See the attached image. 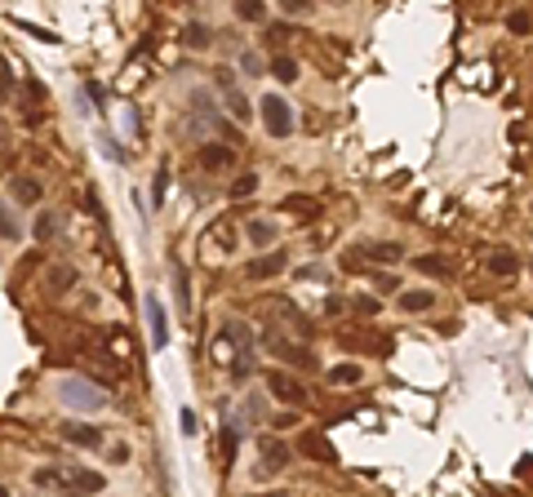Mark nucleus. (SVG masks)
<instances>
[{
    "instance_id": "20e7f679",
    "label": "nucleus",
    "mask_w": 533,
    "mask_h": 497,
    "mask_svg": "<svg viewBox=\"0 0 533 497\" xmlns=\"http://www.w3.org/2000/svg\"><path fill=\"white\" fill-rule=\"evenodd\" d=\"M262 342H266V351H271V355L289 360V365H298V369H316V355H311L307 346H294V342H285L280 333H266Z\"/></svg>"
},
{
    "instance_id": "c756f323",
    "label": "nucleus",
    "mask_w": 533,
    "mask_h": 497,
    "mask_svg": "<svg viewBox=\"0 0 533 497\" xmlns=\"http://www.w3.org/2000/svg\"><path fill=\"white\" fill-rule=\"evenodd\" d=\"M506 27H511L516 36H529V31H533V18L525 14V9H520V14H511V18H506Z\"/></svg>"
},
{
    "instance_id": "37998d69",
    "label": "nucleus",
    "mask_w": 533,
    "mask_h": 497,
    "mask_svg": "<svg viewBox=\"0 0 533 497\" xmlns=\"http://www.w3.org/2000/svg\"><path fill=\"white\" fill-rule=\"evenodd\" d=\"M0 497H9V489H5V484H0Z\"/></svg>"
},
{
    "instance_id": "e433bc0d",
    "label": "nucleus",
    "mask_w": 533,
    "mask_h": 497,
    "mask_svg": "<svg viewBox=\"0 0 533 497\" xmlns=\"http://www.w3.org/2000/svg\"><path fill=\"white\" fill-rule=\"evenodd\" d=\"M223 448H227V457H236V448H240V431H236V427H227V435H223Z\"/></svg>"
},
{
    "instance_id": "a211bd4d",
    "label": "nucleus",
    "mask_w": 533,
    "mask_h": 497,
    "mask_svg": "<svg viewBox=\"0 0 533 497\" xmlns=\"http://www.w3.org/2000/svg\"><path fill=\"white\" fill-rule=\"evenodd\" d=\"M67 480H71V489H76V493H98L107 484L98 471H71V466H67Z\"/></svg>"
},
{
    "instance_id": "a878e982",
    "label": "nucleus",
    "mask_w": 533,
    "mask_h": 497,
    "mask_svg": "<svg viewBox=\"0 0 533 497\" xmlns=\"http://www.w3.org/2000/svg\"><path fill=\"white\" fill-rule=\"evenodd\" d=\"M249 240L266 249V245L276 240V222H262V217H253V222H249Z\"/></svg>"
},
{
    "instance_id": "ddd939ff",
    "label": "nucleus",
    "mask_w": 533,
    "mask_h": 497,
    "mask_svg": "<svg viewBox=\"0 0 533 497\" xmlns=\"http://www.w3.org/2000/svg\"><path fill=\"white\" fill-rule=\"evenodd\" d=\"M196 160H200V169L218 174V169H227V165H232V147H223V142H204V147L196 151Z\"/></svg>"
},
{
    "instance_id": "39448f33",
    "label": "nucleus",
    "mask_w": 533,
    "mask_h": 497,
    "mask_svg": "<svg viewBox=\"0 0 533 497\" xmlns=\"http://www.w3.org/2000/svg\"><path fill=\"white\" fill-rule=\"evenodd\" d=\"M227 346H232V360L236 355H253V333H249V324H223V333H218V351L227 355Z\"/></svg>"
},
{
    "instance_id": "aec40b11",
    "label": "nucleus",
    "mask_w": 533,
    "mask_h": 497,
    "mask_svg": "<svg viewBox=\"0 0 533 497\" xmlns=\"http://www.w3.org/2000/svg\"><path fill=\"white\" fill-rule=\"evenodd\" d=\"M435 293L431 289H414V293H400V311H431Z\"/></svg>"
},
{
    "instance_id": "c03bdc74",
    "label": "nucleus",
    "mask_w": 533,
    "mask_h": 497,
    "mask_svg": "<svg viewBox=\"0 0 533 497\" xmlns=\"http://www.w3.org/2000/svg\"><path fill=\"white\" fill-rule=\"evenodd\" d=\"M271 497H285V493H271Z\"/></svg>"
},
{
    "instance_id": "79ce46f5",
    "label": "nucleus",
    "mask_w": 533,
    "mask_h": 497,
    "mask_svg": "<svg viewBox=\"0 0 533 497\" xmlns=\"http://www.w3.org/2000/svg\"><path fill=\"white\" fill-rule=\"evenodd\" d=\"M103 147H107V155H112V160H125V151L116 147V138H103Z\"/></svg>"
},
{
    "instance_id": "f8f14e48",
    "label": "nucleus",
    "mask_w": 533,
    "mask_h": 497,
    "mask_svg": "<svg viewBox=\"0 0 533 497\" xmlns=\"http://www.w3.org/2000/svg\"><path fill=\"white\" fill-rule=\"evenodd\" d=\"M302 453H307V457H316V462L338 466V448H333L329 440H324L320 431H307V435H302Z\"/></svg>"
},
{
    "instance_id": "72a5a7b5",
    "label": "nucleus",
    "mask_w": 533,
    "mask_h": 497,
    "mask_svg": "<svg viewBox=\"0 0 533 497\" xmlns=\"http://www.w3.org/2000/svg\"><path fill=\"white\" fill-rule=\"evenodd\" d=\"M240 18H245V22H258V18H262V5H258V0H245V5H240Z\"/></svg>"
},
{
    "instance_id": "423d86ee",
    "label": "nucleus",
    "mask_w": 533,
    "mask_h": 497,
    "mask_svg": "<svg viewBox=\"0 0 533 497\" xmlns=\"http://www.w3.org/2000/svg\"><path fill=\"white\" fill-rule=\"evenodd\" d=\"M142 311H147L151 346H156V351H165V346H169V320H165V307H160V298H156V293H147V302H142Z\"/></svg>"
},
{
    "instance_id": "473e14b6",
    "label": "nucleus",
    "mask_w": 533,
    "mask_h": 497,
    "mask_svg": "<svg viewBox=\"0 0 533 497\" xmlns=\"http://www.w3.org/2000/svg\"><path fill=\"white\" fill-rule=\"evenodd\" d=\"M14 236H18V222H9L5 204H0V240H14Z\"/></svg>"
},
{
    "instance_id": "5701e85b",
    "label": "nucleus",
    "mask_w": 533,
    "mask_h": 497,
    "mask_svg": "<svg viewBox=\"0 0 533 497\" xmlns=\"http://www.w3.org/2000/svg\"><path fill=\"white\" fill-rule=\"evenodd\" d=\"M369 258H373V262H382V266H396L400 258H405V249L391 245V240H382V245H373V249H369Z\"/></svg>"
},
{
    "instance_id": "4c0bfd02",
    "label": "nucleus",
    "mask_w": 533,
    "mask_h": 497,
    "mask_svg": "<svg viewBox=\"0 0 533 497\" xmlns=\"http://www.w3.org/2000/svg\"><path fill=\"white\" fill-rule=\"evenodd\" d=\"M240 67H245L249 76H262V58L258 54H245V58H240Z\"/></svg>"
},
{
    "instance_id": "f257e3e1",
    "label": "nucleus",
    "mask_w": 533,
    "mask_h": 497,
    "mask_svg": "<svg viewBox=\"0 0 533 497\" xmlns=\"http://www.w3.org/2000/svg\"><path fill=\"white\" fill-rule=\"evenodd\" d=\"M58 395H63V404L84 408V413H93V408L107 404V395H103L89 378H63V382H58Z\"/></svg>"
},
{
    "instance_id": "58836bf2",
    "label": "nucleus",
    "mask_w": 533,
    "mask_h": 497,
    "mask_svg": "<svg viewBox=\"0 0 533 497\" xmlns=\"http://www.w3.org/2000/svg\"><path fill=\"white\" fill-rule=\"evenodd\" d=\"M356 311L360 315H378V298H356Z\"/></svg>"
},
{
    "instance_id": "4468645a",
    "label": "nucleus",
    "mask_w": 533,
    "mask_h": 497,
    "mask_svg": "<svg viewBox=\"0 0 533 497\" xmlns=\"http://www.w3.org/2000/svg\"><path fill=\"white\" fill-rule=\"evenodd\" d=\"M218 84H223V93H227V107H232V116L236 120H249L253 112H249V102H245V93L232 84V71H218Z\"/></svg>"
},
{
    "instance_id": "f3484780",
    "label": "nucleus",
    "mask_w": 533,
    "mask_h": 497,
    "mask_svg": "<svg viewBox=\"0 0 533 497\" xmlns=\"http://www.w3.org/2000/svg\"><path fill=\"white\" fill-rule=\"evenodd\" d=\"M9 187H14V200L18 204H40V196H45V187L36 183V178H14Z\"/></svg>"
},
{
    "instance_id": "2eb2a0df",
    "label": "nucleus",
    "mask_w": 533,
    "mask_h": 497,
    "mask_svg": "<svg viewBox=\"0 0 533 497\" xmlns=\"http://www.w3.org/2000/svg\"><path fill=\"white\" fill-rule=\"evenodd\" d=\"M484 266H489V275H502V280H506V275L520 271V258H516V253H506V249H493L489 258H484Z\"/></svg>"
},
{
    "instance_id": "9d476101",
    "label": "nucleus",
    "mask_w": 533,
    "mask_h": 497,
    "mask_svg": "<svg viewBox=\"0 0 533 497\" xmlns=\"http://www.w3.org/2000/svg\"><path fill=\"white\" fill-rule=\"evenodd\" d=\"M63 440L76 448H103V431L93 422H63Z\"/></svg>"
},
{
    "instance_id": "7c9ffc66",
    "label": "nucleus",
    "mask_w": 533,
    "mask_h": 497,
    "mask_svg": "<svg viewBox=\"0 0 533 497\" xmlns=\"http://www.w3.org/2000/svg\"><path fill=\"white\" fill-rule=\"evenodd\" d=\"M187 45H196V49H204V45H209V27H187Z\"/></svg>"
},
{
    "instance_id": "1a4fd4ad",
    "label": "nucleus",
    "mask_w": 533,
    "mask_h": 497,
    "mask_svg": "<svg viewBox=\"0 0 533 497\" xmlns=\"http://www.w3.org/2000/svg\"><path fill=\"white\" fill-rule=\"evenodd\" d=\"M236 245H240V236H236V227L227 222V217H218L209 231H204V249L209 253H232Z\"/></svg>"
},
{
    "instance_id": "2f4dec72",
    "label": "nucleus",
    "mask_w": 533,
    "mask_h": 497,
    "mask_svg": "<svg viewBox=\"0 0 533 497\" xmlns=\"http://www.w3.org/2000/svg\"><path fill=\"white\" fill-rule=\"evenodd\" d=\"M373 289H378V293H391V289H400V284H396L391 271H378V275H373Z\"/></svg>"
},
{
    "instance_id": "4be33fe9",
    "label": "nucleus",
    "mask_w": 533,
    "mask_h": 497,
    "mask_svg": "<svg viewBox=\"0 0 533 497\" xmlns=\"http://www.w3.org/2000/svg\"><path fill=\"white\" fill-rule=\"evenodd\" d=\"M71 284H76V266H67V262L50 266V289H54V293H67Z\"/></svg>"
},
{
    "instance_id": "c85d7f7f",
    "label": "nucleus",
    "mask_w": 533,
    "mask_h": 497,
    "mask_svg": "<svg viewBox=\"0 0 533 497\" xmlns=\"http://www.w3.org/2000/svg\"><path fill=\"white\" fill-rule=\"evenodd\" d=\"M414 266L422 275H444V262L440 258H431V253H422V258H414Z\"/></svg>"
},
{
    "instance_id": "9b49d317",
    "label": "nucleus",
    "mask_w": 533,
    "mask_h": 497,
    "mask_svg": "<svg viewBox=\"0 0 533 497\" xmlns=\"http://www.w3.org/2000/svg\"><path fill=\"white\" fill-rule=\"evenodd\" d=\"M289 266V258L285 253H266V258H253V262H245V280H271V275H280Z\"/></svg>"
},
{
    "instance_id": "6e6552de",
    "label": "nucleus",
    "mask_w": 533,
    "mask_h": 497,
    "mask_svg": "<svg viewBox=\"0 0 533 497\" xmlns=\"http://www.w3.org/2000/svg\"><path fill=\"white\" fill-rule=\"evenodd\" d=\"M258 315H266V320H280L285 329H302V315L294 302H285V298H262L258 302Z\"/></svg>"
},
{
    "instance_id": "7ed1b4c3",
    "label": "nucleus",
    "mask_w": 533,
    "mask_h": 497,
    "mask_svg": "<svg viewBox=\"0 0 533 497\" xmlns=\"http://www.w3.org/2000/svg\"><path fill=\"white\" fill-rule=\"evenodd\" d=\"M266 391H271L276 399H285V404H307V386H302L298 378H289V373H280V369L266 373Z\"/></svg>"
},
{
    "instance_id": "412c9836",
    "label": "nucleus",
    "mask_w": 533,
    "mask_h": 497,
    "mask_svg": "<svg viewBox=\"0 0 533 497\" xmlns=\"http://www.w3.org/2000/svg\"><path fill=\"white\" fill-rule=\"evenodd\" d=\"M329 382L333 386H356V382H365V369H360V365H333Z\"/></svg>"
},
{
    "instance_id": "0eeeda50",
    "label": "nucleus",
    "mask_w": 533,
    "mask_h": 497,
    "mask_svg": "<svg viewBox=\"0 0 533 497\" xmlns=\"http://www.w3.org/2000/svg\"><path fill=\"white\" fill-rule=\"evenodd\" d=\"M258 448H262V471H266V475L285 471V466H289V457H294V448H289L285 440H276V435H262Z\"/></svg>"
},
{
    "instance_id": "a18cd8bd",
    "label": "nucleus",
    "mask_w": 533,
    "mask_h": 497,
    "mask_svg": "<svg viewBox=\"0 0 533 497\" xmlns=\"http://www.w3.org/2000/svg\"><path fill=\"white\" fill-rule=\"evenodd\" d=\"M0 169H5V160H0Z\"/></svg>"
},
{
    "instance_id": "f03ea898",
    "label": "nucleus",
    "mask_w": 533,
    "mask_h": 497,
    "mask_svg": "<svg viewBox=\"0 0 533 497\" xmlns=\"http://www.w3.org/2000/svg\"><path fill=\"white\" fill-rule=\"evenodd\" d=\"M258 112H262V125H266L271 138H289V133H294V107H289L280 93H266L258 102Z\"/></svg>"
},
{
    "instance_id": "393cba45",
    "label": "nucleus",
    "mask_w": 533,
    "mask_h": 497,
    "mask_svg": "<svg viewBox=\"0 0 533 497\" xmlns=\"http://www.w3.org/2000/svg\"><path fill=\"white\" fill-rule=\"evenodd\" d=\"M271 76H276V80H285V84H289V80H298V63H294L289 54H276V58H271Z\"/></svg>"
},
{
    "instance_id": "6ab92c4d",
    "label": "nucleus",
    "mask_w": 533,
    "mask_h": 497,
    "mask_svg": "<svg viewBox=\"0 0 533 497\" xmlns=\"http://www.w3.org/2000/svg\"><path fill=\"white\" fill-rule=\"evenodd\" d=\"M36 484H40V489H71L67 466H40L36 471Z\"/></svg>"
},
{
    "instance_id": "f704fd0d",
    "label": "nucleus",
    "mask_w": 533,
    "mask_h": 497,
    "mask_svg": "<svg viewBox=\"0 0 533 497\" xmlns=\"http://www.w3.org/2000/svg\"><path fill=\"white\" fill-rule=\"evenodd\" d=\"M178 427H183V435H196V413H191V408H178Z\"/></svg>"
},
{
    "instance_id": "b1692460",
    "label": "nucleus",
    "mask_w": 533,
    "mask_h": 497,
    "mask_svg": "<svg viewBox=\"0 0 533 497\" xmlns=\"http://www.w3.org/2000/svg\"><path fill=\"white\" fill-rule=\"evenodd\" d=\"M174 289H178V311L191 315V293H187V266L174 262Z\"/></svg>"
},
{
    "instance_id": "bb28decb",
    "label": "nucleus",
    "mask_w": 533,
    "mask_h": 497,
    "mask_svg": "<svg viewBox=\"0 0 533 497\" xmlns=\"http://www.w3.org/2000/svg\"><path fill=\"white\" fill-rule=\"evenodd\" d=\"M253 191H258V174H240L232 183V200H245V196H253Z\"/></svg>"
},
{
    "instance_id": "c9c22d12",
    "label": "nucleus",
    "mask_w": 533,
    "mask_h": 497,
    "mask_svg": "<svg viewBox=\"0 0 533 497\" xmlns=\"http://www.w3.org/2000/svg\"><path fill=\"white\" fill-rule=\"evenodd\" d=\"M14 22H18V31H31V36H40V40H54V31L36 27V22H27V18H14Z\"/></svg>"
},
{
    "instance_id": "a19ab883",
    "label": "nucleus",
    "mask_w": 533,
    "mask_h": 497,
    "mask_svg": "<svg viewBox=\"0 0 533 497\" xmlns=\"http://www.w3.org/2000/svg\"><path fill=\"white\" fill-rule=\"evenodd\" d=\"M280 9L294 18V14H302V9H307V0H280Z\"/></svg>"
},
{
    "instance_id": "ea45409f",
    "label": "nucleus",
    "mask_w": 533,
    "mask_h": 497,
    "mask_svg": "<svg viewBox=\"0 0 533 497\" xmlns=\"http://www.w3.org/2000/svg\"><path fill=\"white\" fill-rule=\"evenodd\" d=\"M50 231H54V213H45L40 222H36V236H40V240H50Z\"/></svg>"
},
{
    "instance_id": "cd10ccee",
    "label": "nucleus",
    "mask_w": 533,
    "mask_h": 497,
    "mask_svg": "<svg viewBox=\"0 0 533 497\" xmlns=\"http://www.w3.org/2000/svg\"><path fill=\"white\" fill-rule=\"evenodd\" d=\"M165 191H169V174H165V169H156V178H151V209H160V204H165Z\"/></svg>"
},
{
    "instance_id": "dca6fc26",
    "label": "nucleus",
    "mask_w": 533,
    "mask_h": 497,
    "mask_svg": "<svg viewBox=\"0 0 533 497\" xmlns=\"http://www.w3.org/2000/svg\"><path fill=\"white\" fill-rule=\"evenodd\" d=\"M280 209L285 213H302V222H311V217H320V200L316 196H285Z\"/></svg>"
}]
</instances>
